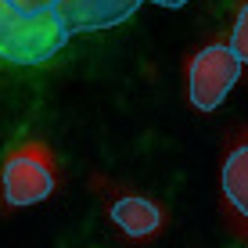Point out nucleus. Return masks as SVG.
<instances>
[{
  "instance_id": "nucleus-1",
  "label": "nucleus",
  "mask_w": 248,
  "mask_h": 248,
  "mask_svg": "<svg viewBox=\"0 0 248 248\" xmlns=\"http://www.w3.org/2000/svg\"><path fill=\"white\" fill-rule=\"evenodd\" d=\"M68 29L54 7L47 11H18L7 4L0 11V58L15 65H44L65 47Z\"/></svg>"
},
{
  "instance_id": "nucleus-2",
  "label": "nucleus",
  "mask_w": 248,
  "mask_h": 248,
  "mask_svg": "<svg viewBox=\"0 0 248 248\" xmlns=\"http://www.w3.org/2000/svg\"><path fill=\"white\" fill-rule=\"evenodd\" d=\"M237 76H241L237 54L230 50V44L216 40L187 62V101L198 112H212V108L223 105V97L237 83Z\"/></svg>"
},
{
  "instance_id": "nucleus-3",
  "label": "nucleus",
  "mask_w": 248,
  "mask_h": 248,
  "mask_svg": "<svg viewBox=\"0 0 248 248\" xmlns=\"http://www.w3.org/2000/svg\"><path fill=\"white\" fill-rule=\"evenodd\" d=\"M4 198L7 205H36L54 194V158L40 140H25L4 162Z\"/></svg>"
},
{
  "instance_id": "nucleus-4",
  "label": "nucleus",
  "mask_w": 248,
  "mask_h": 248,
  "mask_svg": "<svg viewBox=\"0 0 248 248\" xmlns=\"http://www.w3.org/2000/svg\"><path fill=\"white\" fill-rule=\"evenodd\" d=\"M219 194L230 227L248 237V130H237L227 144L223 169H219Z\"/></svg>"
},
{
  "instance_id": "nucleus-5",
  "label": "nucleus",
  "mask_w": 248,
  "mask_h": 248,
  "mask_svg": "<svg viewBox=\"0 0 248 248\" xmlns=\"http://www.w3.org/2000/svg\"><path fill=\"white\" fill-rule=\"evenodd\" d=\"M144 0H58L54 11L65 22L68 32H93V29H112L133 18Z\"/></svg>"
},
{
  "instance_id": "nucleus-6",
  "label": "nucleus",
  "mask_w": 248,
  "mask_h": 248,
  "mask_svg": "<svg viewBox=\"0 0 248 248\" xmlns=\"http://www.w3.org/2000/svg\"><path fill=\"white\" fill-rule=\"evenodd\" d=\"M112 219H115V227L123 230L126 237L140 241V237H151L162 223H166V212H162L155 202L140 198V194H126V198L112 202Z\"/></svg>"
},
{
  "instance_id": "nucleus-7",
  "label": "nucleus",
  "mask_w": 248,
  "mask_h": 248,
  "mask_svg": "<svg viewBox=\"0 0 248 248\" xmlns=\"http://www.w3.org/2000/svg\"><path fill=\"white\" fill-rule=\"evenodd\" d=\"M230 50L237 54V62L248 65V0L237 11V22H234V32H230Z\"/></svg>"
},
{
  "instance_id": "nucleus-8",
  "label": "nucleus",
  "mask_w": 248,
  "mask_h": 248,
  "mask_svg": "<svg viewBox=\"0 0 248 248\" xmlns=\"http://www.w3.org/2000/svg\"><path fill=\"white\" fill-rule=\"evenodd\" d=\"M4 4L18 7V11H47V7H54L58 0H4Z\"/></svg>"
},
{
  "instance_id": "nucleus-9",
  "label": "nucleus",
  "mask_w": 248,
  "mask_h": 248,
  "mask_svg": "<svg viewBox=\"0 0 248 248\" xmlns=\"http://www.w3.org/2000/svg\"><path fill=\"white\" fill-rule=\"evenodd\" d=\"M151 4H158V7H184L187 0H151Z\"/></svg>"
},
{
  "instance_id": "nucleus-10",
  "label": "nucleus",
  "mask_w": 248,
  "mask_h": 248,
  "mask_svg": "<svg viewBox=\"0 0 248 248\" xmlns=\"http://www.w3.org/2000/svg\"><path fill=\"white\" fill-rule=\"evenodd\" d=\"M4 7H7V4H4V0H0V11H4Z\"/></svg>"
}]
</instances>
